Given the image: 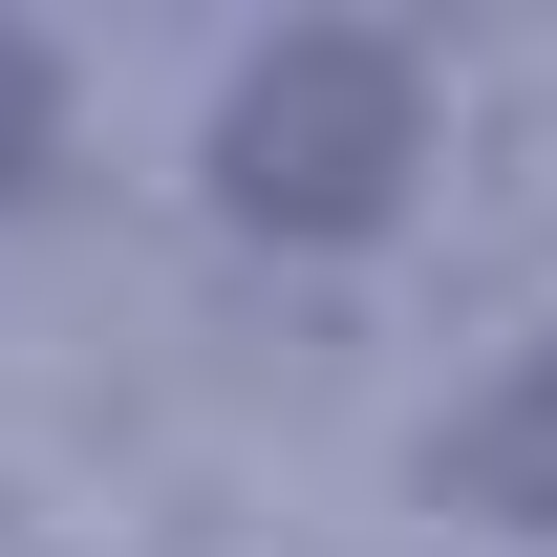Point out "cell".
I'll list each match as a JSON object with an SVG mask.
<instances>
[{"instance_id":"cell-2","label":"cell","mask_w":557,"mask_h":557,"mask_svg":"<svg viewBox=\"0 0 557 557\" xmlns=\"http://www.w3.org/2000/svg\"><path fill=\"white\" fill-rule=\"evenodd\" d=\"M429 493H450V515H493V536H557V344L493 364L472 408L429 429Z\"/></svg>"},{"instance_id":"cell-1","label":"cell","mask_w":557,"mask_h":557,"mask_svg":"<svg viewBox=\"0 0 557 557\" xmlns=\"http://www.w3.org/2000/svg\"><path fill=\"white\" fill-rule=\"evenodd\" d=\"M408 172H429V65L386 22H300V44H258L236 108H214V214H236V236H386Z\"/></svg>"},{"instance_id":"cell-3","label":"cell","mask_w":557,"mask_h":557,"mask_svg":"<svg viewBox=\"0 0 557 557\" xmlns=\"http://www.w3.org/2000/svg\"><path fill=\"white\" fill-rule=\"evenodd\" d=\"M44 150H65V86H44V44H22V22H0V194H22V172H44Z\"/></svg>"}]
</instances>
